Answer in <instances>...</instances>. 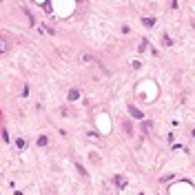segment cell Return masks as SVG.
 Returning a JSON list of instances; mask_svg holds the SVG:
<instances>
[{
  "mask_svg": "<svg viewBox=\"0 0 195 195\" xmlns=\"http://www.w3.org/2000/svg\"><path fill=\"white\" fill-rule=\"evenodd\" d=\"M16 146H18V148H25L27 144H25V140H16Z\"/></svg>",
  "mask_w": 195,
  "mask_h": 195,
  "instance_id": "52a82bcc",
  "label": "cell"
},
{
  "mask_svg": "<svg viewBox=\"0 0 195 195\" xmlns=\"http://www.w3.org/2000/svg\"><path fill=\"white\" fill-rule=\"evenodd\" d=\"M142 25H144V27H153V25H155V18H142Z\"/></svg>",
  "mask_w": 195,
  "mask_h": 195,
  "instance_id": "5b68a950",
  "label": "cell"
},
{
  "mask_svg": "<svg viewBox=\"0 0 195 195\" xmlns=\"http://www.w3.org/2000/svg\"><path fill=\"white\" fill-rule=\"evenodd\" d=\"M2 140H4V142H9V133H7V129H2Z\"/></svg>",
  "mask_w": 195,
  "mask_h": 195,
  "instance_id": "ba28073f",
  "label": "cell"
},
{
  "mask_svg": "<svg viewBox=\"0 0 195 195\" xmlns=\"http://www.w3.org/2000/svg\"><path fill=\"white\" fill-rule=\"evenodd\" d=\"M129 113H131V116H133L135 120H142V118H144V113H142V111H137V109H135L133 104H129Z\"/></svg>",
  "mask_w": 195,
  "mask_h": 195,
  "instance_id": "6da1fadb",
  "label": "cell"
},
{
  "mask_svg": "<svg viewBox=\"0 0 195 195\" xmlns=\"http://www.w3.org/2000/svg\"><path fill=\"white\" fill-rule=\"evenodd\" d=\"M113 182H116L118 188H124V186H127V177H122V175H116V177H113Z\"/></svg>",
  "mask_w": 195,
  "mask_h": 195,
  "instance_id": "7a4b0ae2",
  "label": "cell"
},
{
  "mask_svg": "<svg viewBox=\"0 0 195 195\" xmlns=\"http://www.w3.org/2000/svg\"><path fill=\"white\" fill-rule=\"evenodd\" d=\"M47 142H49L47 135H40V137H38V144H40V146H47Z\"/></svg>",
  "mask_w": 195,
  "mask_h": 195,
  "instance_id": "8992f818",
  "label": "cell"
},
{
  "mask_svg": "<svg viewBox=\"0 0 195 195\" xmlns=\"http://www.w3.org/2000/svg\"><path fill=\"white\" fill-rule=\"evenodd\" d=\"M78 98H80V91H78V89H71V91H69V102H76Z\"/></svg>",
  "mask_w": 195,
  "mask_h": 195,
  "instance_id": "3957f363",
  "label": "cell"
},
{
  "mask_svg": "<svg viewBox=\"0 0 195 195\" xmlns=\"http://www.w3.org/2000/svg\"><path fill=\"white\" fill-rule=\"evenodd\" d=\"M162 42H164V47H173V40H171V36H162Z\"/></svg>",
  "mask_w": 195,
  "mask_h": 195,
  "instance_id": "277c9868",
  "label": "cell"
}]
</instances>
